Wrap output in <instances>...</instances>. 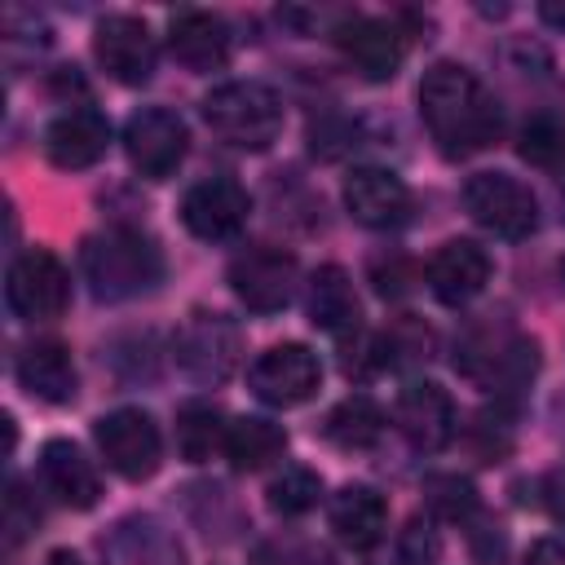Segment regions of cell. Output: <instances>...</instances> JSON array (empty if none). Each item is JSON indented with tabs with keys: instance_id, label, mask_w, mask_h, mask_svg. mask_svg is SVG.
I'll return each instance as SVG.
<instances>
[{
	"instance_id": "obj_38",
	"label": "cell",
	"mask_w": 565,
	"mask_h": 565,
	"mask_svg": "<svg viewBox=\"0 0 565 565\" xmlns=\"http://www.w3.org/2000/svg\"><path fill=\"white\" fill-rule=\"evenodd\" d=\"M561 199H565V177H561Z\"/></svg>"
},
{
	"instance_id": "obj_39",
	"label": "cell",
	"mask_w": 565,
	"mask_h": 565,
	"mask_svg": "<svg viewBox=\"0 0 565 565\" xmlns=\"http://www.w3.org/2000/svg\"><path fill=\"white\" fill-rule=\"evenodd\" d=\"M561 278H565V260H561Z\"/></svg>"
},
{
	"instance_id": "obj_19",
	"label": "cell",
	"mask_w": 565,
	"mask_h": 565,
	"mask_svg": "<svg viewBox=\"0 0 565 565\" xmlns=\"http://www.w3.org/2000/svg\"><path fill=\"white\" fill-rule=\"evenodd\" d=\"M106 565H185V547L159 516H124L102 539Z\"/></svg>"
},
{
	"instance_id": "obj_26",
	"label": "cell",
	"mask_w": 565,
	"mask_h": 565,
	"mask_svg": "<svg viewBox=\"0 0 565 565\" xmlns=\"http://www.w3.org/2000/svg\"><path fill=\"white\" fill-rule=\"evenodd\" d=\"M322 433H327V441H335L340 450H371V446L384 437V411H380L371 397L353 393V397H344V402L327 415Z\"/></svg>"
},
{
	"instance_id": "obj_37",
	"label": "cell",
	"mask_w": 565,
	"mask_h": 565,
	"mask_svg": "<svg viewBox=\"0 0 565 565\" xmlns=\"http://www.w3.org/2000/svg\"><path fill=\"white\" fill-rule=\"evenodd\" d=\"M44 565H79V556H75V552H49Z\"/></svg>"
},
{
	"instance_id": "obj_11",
	"label": "cell",
	"mask_w": 565,
	"mask_h": 565,
	"mask_svg": "<svg viewBox=\"0 0 565 565\" xmlns=\"http://www.w3.org/2000/svg\"><path fill=\"white\" fill-rule=\"evenodd\" d=\"M247 384L265 406L287 411V406H300V402H309L318 393L322 362H318V353L309 344H274L252 362Z\"/></svg>"
},
{
	"instance_id": "obj_13",
	"label": "cell",
	"mask_w": 565,
	"mask_h": 565,
	"mask_svg": "<svg viewBox=\"0 0 565 565\" xmlns=\"http://www.w3.org/2000/svg\"><path fill=\"white\" fill-rule=\"evenodd\" d=\"M247 212H252V199L238 181L230 177H207V181H194L181 199V221L194 238L203 243H225L234 238L243 225H247Z\"/></svg>"
},
{
	"instance_id": "obj_3",
	"label": "cell",
	"mask_w": 565,
	"mask_h": 565,
	"mask_svg": "<svg viewBox=\"0 0 565 565\" xmlns=\"http://www.w3.org/2000/svg\"><path fill=\"white\" fill-rule=\"evenodd\" d=\"M455 366L468 380H477L481 388L512 397V393L530 388V380L539 371V344L508 322H486V327H472L455 344Z\"/></svg>"
},
{
	"instance_id": "obj_27",
	"label": "cell",
	"mask_w": 565,
	"mask_h": 565,
	"mask_svg": "<svg viewBox=\"0 0 565 565\" xmlns=\"http://www.w3.org/2000/svg\"><path fill=\"white\" fill-rule=\"evenodd\" d=\"M225 433H230V424L212 402H185L177 411V450L190 463H203L216 450H225Z\"/></svg>"
},
{
	"instance_id": "obj_28",
	"label": "cell",
	"mask_w": 565,
	"mask_h": 565,
	"mask_svg": "<svg viewBox=\"0 0 565 565\" xmlns=\"http://www.w3.org/2000/svg\"><path fill=\"white\" fill-rule=\"evenodd\" d=\"M371 349H375V366H411L433 353V331L419 318H397L384 335L371 340Z\"/></svg>"
},
{
	"instance_id": "obj_9",
	"label": "cell",
	"mask_w": 565,
	"mask_h": 565,
	"mask_svg": "<svg viewBox=\"0 0 565 565\" xmlns=\"http://www.w3.org/2000/svg\"><path fill=\"white\" fill-rule=\"evenodd\" d=\"M190 150V132L185 119L163 110V106H141L137 115H128L124 124V154L128 163L146 177V181H163L181 168Z\"/></svg>"
},
{
	"instance_id": "obj_35",
	"label": "cell",
	"mask_w": 565,
	"mask_h": 565,
	"mask_svg": "<svg viewBox=\"0 0 565 565\" xmlns=\"http://www.w3.org/2000/svg\"><path fill=\"white\" fill-rule=\"evenodd\" d=\"M543 494H547V508H552V516H556V521H565V468L547 477Z\"/></svg>"
},
{
	"instance_id": "obj_17",
	"label": "cell",
	"mask_w": 565,
	"mask_h": 565,
	"mask_svg": "<svg viewBox=\"0 0 565 565\" xmlns=\"http://www.w3.org/2000/svg\"><path fill=\"white\" fill-rule=\"evenodd\" d=\"M110 146V124L102 110L93 106H75V110H62L49 128H44V154L53 168L62 172H79V168H93Z\"/></svg>"
},
{
	"instance_id": "obj_29",
	"label": "cell",
	"mask_w": 565,
	"mask_h": 565,
	"mask_svg": "<svg viewBox=\"0 0 565 565\" xmlns=\"http://www.w3.org/2000/svg\"><path fill=\"white\" fill-rule=\"evenodd\" d=\"M318 499H322V477L305 463H287L269 481V508L282 516H305L309 508H318Z\"/></svg>"
},
{
	"instance_id": "obj_30",
	"label": "cell",
	"mask_w": 565,
	"mask_h": 565,
	"mask_svg": "<svg viewBox=\"0 0 565 565\" xmlns=\"http://www.w3.org/2000/svg\"><path fill=\"white\" fill-rule=\"evenodd\" d=\"M516 150L525 163L534 168H556L565 159V124L556 115H530L521 124V137H516Z\"/></svg>"
},
{
	"instance_id": "obj_15",
	"label": "cell",
	"mask_w": 565,
	"mask_h": 565,
	"mask_svg": "<svg viewBox=\"0 0 565 565\" xmlns=\"http://www.w3.org/2000/svg\"><path fill=\"white\" fill-rule=\"evenodd\" d=\"M393 424L397 433L415 446V450H441L450 437H455V402L441 384L433 380H411L402 393H397V406H393Z\"/></svg>"
},
{
	"instance_id": "obj_6",
	"label": "cell",
	"mask_w": 565,
	"mask_h": 565,
	"mask_svg": "<svg viewBox=\"0 0 565 565\" xmlns=\"http://www.w3.org/2000/svg\"><path fill=\"white\" fill-rule=\"evenodd\" d=\"M97 450L106 459L110 472H119L124 481H146L159 472L163 463V437H159V424L137 411V406H119L110 415L97 419Z\"/></svg>"
},
{
	"instance_id": "obj_21",
	"label": "cell",
	"mask_w": 565,
	"mask_h": 565,
	"mask_svg": "<svg viewBox=\"0 0 565 565\" xmlns=\"http://www.w3.org/2000/svg\"><path fill=\"white\" fill-rule=\"evenodd\" d=\"M18 384L35 397V402H49V406H62L75 397V358L62 340H35L18 353Z\"/></svg>"
},
{
	"instance_id": "obj_7",
	"label": "cell",
	"mask_w": 565,
	"mask_h": 565,
	"mask_svg": "<svg viewBox=\"0 0 565 565\" xmlns=\"http://www.w3.org/2000/svg\"><path fill=\"white\" fill-rule=\"evenodd\" d=\"M238 327L225 318V313H207V309H194L181 331L172 335V353H177V366L199 380V384H221L230 380V371L238 366Z\"/></svg>"
},
{
	"instance_id": "obj_4",
	"label": "cell",
	"mask_w": 565,
	"mask_h": 565,
	"mask_svg": "<svg viewBox=\"0 0 565 565\" xmlns=\"http://www.w3.org/2000/svg\"><path fill=\"white\" fill-rule=\"evenodd\" d=\"M207 128L238 150H269L282 132V102L269 84L230 79L203 97Z\"/></svg>"
},
{
	"instance_id": "obj_25",
	"label": "cell",
	"mask_w": 565,
	"mask_h": 565,
	"mask_svg": "<svg viewBox=\"0 0 565 565\" xmlns=\"http://www.w3.org/2000/svg\"><path fill=\"white\" fill-rule=\"evenodd\" d=\"M282 450H287V433H282L274 419H260V415H243V419H234L230 433H225V459H230L238 472L269 468Z\"/></svg>"
},
{
	"instance_id": "obj_2",
	"label": "cell",
	"mask_w": 565,
	"mask_h": 565,
	"mask_svg": "<svg viewBox=\"0 0 565 565\" xmlns=\"http://www.w3.org/2000/svg\"><path fill=\"white\" fill-rule=\"evenodd\" d=\"M84 278L97 300H132L159 287L163 252L132 225H110L84 243Z\"/></svg>"
},
{
	"instance_id": "obj_23",
	"label": "cell",
	"mask_w": 565,
	"mask_h": 565,
	"mask_svg": "<svg viewBox=\"0 0 565 565\" xmlns=\"http://www.w3.org/2000/svg\"><path fill=\"white\" fill-rule=\"evenodd\" d=\"M331 530L344 547L353 552H366L384 539V525H388V508L384 499L371 490V486H344L335 499H331Z\"/></svg>"
},
{
	"instance_id": "obj_20",
	"label": "cell",
	"mask_w": 565,
	"mask_h": 565,
	"mask_svg": "<svg viewBox=\"0 0 565 565\" xmlns=\"http://www.w3.org/2000/svg\"><path fill=\"white\" fill-rule=\"evenodd\" d=\"M168 53L185 71H216L230 62V26L207 9H181L168 22Z\"/></svg>"
},
{
	"instance_id": "obj_34",
	"label": "cell",
	"mask_w": 565,
	"mask_h": 565,
	"mask_svg": "<svg viewBox=\"0 0 565 565\" xmlns=\"http://www.w3.org/2000/svg\"><path fill=\"white\" fill-rule=\"evenodd\" d=\"M525 565H565V543L561 539H539L525 552Z\"/></svg>"
},
{
	"instance_id": "obj_8",
	"label": "cell",
	"mask_w": 565,
	"mask_h": 565,
	"mask_svg": "<svg viewBox=\"0 0 565 565\" xmlns=\"http://www.w3.org/2000/svg\"><path fill=\"white\" fill-rule=\"evenodd\" d=\"M296 282H300L296 256L282 252V247L256 243V247H243L230 260V291L252 313H278V309H287L291 296H296Z\"/></svg>"
},
{
	"instance_id": "obj_16",
	"label": "cell",
	"mask_w": 565,
	"mask_h": 565,
	"mask_svg": "<svg viewBox=\"0 0 565 565\" xmlns=\"http://www.w3.org/2000/svg\"><path fill=\"white\" fill-rule=\"evenodd\" d=\"M344 207L366 230H397L411 212V190L388 168H353L344 177Z\"/></svg>"
},
{
	"instance_id": "obj_22",
	"label": "cell",
	"mask_w": 565,
	"mask_h": 565,
	"mask_svg": "<svg viewBox=\"0 0 565 565\" xmlns=\"http://www.w3.org/2000/svg\"><path fill=\"white\" fill-rule=\"evenodd\" d=\"M40 477L44 486L66 503V508H93L97 494H102V481H97V468L84 459V450L66 437H53L40 446Z\"/></svg>"
},
{
	"instance_id": "obj_18",
	"label": "cell",
	"mask_w": 565,
	"mask_h": 565,
	"mask_svg": "<svg viewBox=\"0 0 565 565\" xmlns=\"http://www.w3.org/2000/svg\"><path fill=\"white\" fill-rule=\"evenodd\" d=\"M490 282V252L472 238H450L433 252L428 260V287L441 305H468L486 291Z\"/></svg>"
},
{
	"instance_id": "obj_24",
	"label": "cell",
	"mask_w": 565,
	"mask_h": 565,
	"mask_svg": "<svg viewBox=\"0 0 565 565\" xmlns=\"http://www.w3.org/2000/svg\"><path fill=\"white\" fill-rule=\"evenodd\" d=\"M305 309H309V322L318 331H327V335L358 331V291H353V282H349V274L340 265L313 269L309 291H305Z\"/></svg>"
},
{
	"instance_id": "obj_12",
	"label": "cell",
	"mask_w": 565,
	"mask_h": 565,
	"mask_svg": "<svg viewBox=\"0 0 565 565\" xmlns=\"http://www.w3.org/2000/svg\"><path fill=\"white\" fill-rule=\"evenodd\" d=\"M93 53L102 62V71L115 79V84H146L154 75V35L141 18L132 13H110L97 22L93 31Z\"/></svg>"
},
{
	"instance_id": "obj_32",
	"label": "cell",
	"mask_w": 565,
	"mask_h": 565,
	"mask_svg": "<svg viewBox=\"0 0 565 565\" xmlns=\"http://www.w3.org/2000/svg\"><path fill=\"white\" fill-rule=\"evenodd\" d=\"M256 565H331V561L305 539H274L256 552Z\"/></svg>"
},
{
	"instance_id": "obj_14",
	"label": "cell",
	"mask_w": 565,
	"mask_h": 565,
	"mask_svg": "<svg viewBox=\"0 0 565 565\" xmlns=\"http://www.w3.org/2000/svg\"><path fill=\"white\" fill-rule=\"evenodd\" d=\"M335 49L344 53V62L371 79V84H384L397 75L402 57H406V40L393 22L384 18H344L335 26Z\"/></svg>"
},
{
	"instance_id": "obj_36",
	"label": "cell",
	"mask_w": 565,
	"mask_h": 565,
	"mask_svg": "<svg viewBox=\"0 0 565 565\" xmlns=\"http://www.w3.org/2000/svg\"><path fill=\"white\" fill-rule=\"evenodd\" d=\"M539 13H543V22H552V26H561V31H565V4H543Z\"/></svg>"
},
{
	"instance_id": "obj_5",
	"label": "cell",
	"mask_w": 565,
	"mask_h": 565,
	"mask_svg": "<svg viewBox=\"0 0 565 565\" xmlns=\"http://www.w3.org/2000/svg\"><path fill=\"white\" fill-rule=\"evenodd\" d=\"M463 207L494 238H525L539 225V199L512 172H477V177H468Z\"/></svg>"
},
{
	"instance_id": "obj_10",
	"label": "cell",
	"mask_w": 565,
	"mask_h": 565,
	"mask_svg": "<svg viewBox=\"0 0 565 565\" xmlns=\"http://www.w3.org/2000/svg\"><path fill=\"white\" fill-rule=\"evenodd\" d=\"M4 300L26 322L57 318L71 305V274H66V265L53 252L31 247V252L13 256L9 278H4Z\"/></svg>"
},
{
	"instance_id": "obj_1",
	"label": "cell",
	"mask_w": 565,
	"mask_h": 565,
	"mask_svg": "<svg viewBox=\"0 0 565 565\" xmlns=\"http://www.w3.org/2000/svg\"><path fill=\"white\" fill-rule=\"evenodd\" d=\"M419 119L446 159H468L499 137V106L459 62H433L419 79Z\"/></svg>"
},
{
	"instance_id": "obj_31",
	"label": "cell",
	"mask_w": 565,
	"mask_h": 565,
	"mask_svg": "<svg viewBox=\"0 0 565 565\" xmlns=\"http://www.w3.org/2000/svg\"><path fill=\"white\" fill-rule=\"evenodd\" d=\"M424 494H428V508L446 521H468L477 512V490L468 477H455V472H437L424 481Z\"/></svg>"
},
{
	"instance_id": "obj_33",
	"label": "cell",
	"mask_w": 565,
	"mask_h": 565,
	"mask_svg": "<svg viewBox=\"0 0 565 565\" xmlns=\"http://www.w3.org/2000/svg\"><path fill=\"white\" fill-rule=\"evenodd\" d=\"M371 278H375V287H380V296H402V291L411 287V265L397 260V256H393L388 265L375 260V265H371Z\"/></svg>"
}]
</instances>
